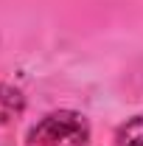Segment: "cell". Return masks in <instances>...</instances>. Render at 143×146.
Wrapping results in <instances>:
<instances>
[{"label":"cell","instance_id":"cell-3","mask_svg":"<svg viewBox=\"0 0 143 146\" xmlns=\"http://www.w3.org/2000/svg\"><path fill=\"white\" fill-rule=\"evenodd\" d=\"M115 143H118V146H143V118H140V115L129 118L124 127H118V132H115Z\"/></svg>","mask_w":143,"mask_h":146},{"label":"cell","instance_id":"cell-2","mask_svg":"<svg viewBox=\"0 0 143 146\" xmlns=\"http://www.w3.org/2000/svg\"><path fill=\"white\" fill-rule=\"evenodd\" d=\"M25 110V98L17 87H9V84H0V127L14 121L20 112Z\"/></svg>","mask_w":143,"mask_h":146},{"label":"cell","instance_id":"cell-1","mask_svg":"<svg viewBox=\"0 0 143 146\" xmlns=\"http://www.w3.org/2000/svg\"><path fill=\"white\" fill-rule=\"evenodd\" d=\"M90 124L73 110H56L31 127L25 146H87Z\"/></svg>","mask_w":143,"mask_h":146}]
</instances>
